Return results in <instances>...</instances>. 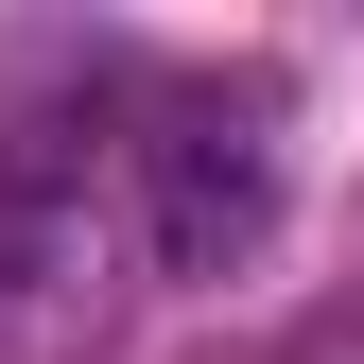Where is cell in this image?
<instances>
[{
  "instance_id": "obj_2",
  "label": "cell",
  "mask_w": 364,
  "mask_h": 364,
  "mask_svg": "<svg viewBox=\"0 0 364 364\" xmlns=\"http://www.w3.org/2000/svg\"><path fill=\"white\" fill-rule=\"evenodd\" d=\"M139 225H156V278H243L260 225H278V139H260V105L173 87L139 122Z\"/></svg>"
},
{
  "instance_id": "obj_1",
  "label": "cell",
  "mask_w": 364,
  "mask_h": 364,
  "mask_svg": "<svg viewBox=\"0 0 364 364\" xmlns=\"http://www.w3.org/2000/svg\"><path fill=\"white\" fill-rule=\"evenodd\" d=\"M122 312V225L87 191V139L18 122L0 139V364H87Z\"/></svg>"
}]
</instances>
